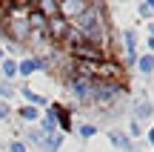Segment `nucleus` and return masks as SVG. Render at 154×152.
Here are the masks:
<instances>
[{"label": "nucleus", "instance_id": "f257e3e1", "mask_svg": "<svg viewBox=\"0 0 154 152\" xmlns=\"http://www.w3.org/2000/svg\"><path fill=\"white\" fill-rule=\"evenodd\" d=\"M69 26L77 29V34L86 37V40H91V43H97V40L103 37V20H100V11L94 9V6H86V11L77 15Z\"/></svg>", "mask_w": 154, "mask_h": 152}, {"label": "nucleus", "instance_id": "f03ea898", "mask_svg": "<svg viewBox=\"0 0 154 152\" xmlns=\"http://www.w3.org/2000/svg\"><path fill=\"white\" fill-rule=\"evenodd\" d=\"M72 52L80 57V60H88V63H100V60H103V49H100V43H91V40H80V43H74Z\"/></svg>", "mask_w": 154, "mask_h": 152}, {"label": "nucleus", "instance_id": "7ed1b4c3", "mask_svg": "<svg viewBox=\"0 0 154 152\" xmlns=\"http://www.w3.org/2000/svg\"><path fill=\"white\" fill-rule=\"evenodd\" d=\"M91 86H94V80H86V78H80V75L69 80V89H72V95L77 101H88V98H91Z\"/></svg>", "mask_w": 154, "mask_h": 152}, {"label": "nucleus", "instance_id": "20e7f679", "mask_svg": "<svg viewBox=\"0 0 154 152\" xmlns=\"http://www.w3.org/2000/svg\"><path fill=\"white\" fill-rule=\"evenodd\" d=\"M117 92H120V89H117V86L114 83H94L91 86V101H97V103H109V101H114V98H117Z\"/></svg>", "mask_w": 154, "mask_h": 152}, {"label": "nucleus", "instance_id": "39448f33", "mask_svg": "<svg viewBox=\"0 0 154 152\" xmlns=\"http://www.w3.org/2000/svg\"><path fill=\"white\" fill-rule=\"evenodd\" d=\"M46 29H49L51 32V37H66L69 34V20L66 17H49V20H46Z\"/></svg>", "mask_w": 154, "mask_h": 152}, {"label": "nucleus", "instance_id": "423d86ee", "mask_svg": "<svg viewBox=\"0 0 154 152\" xmlns=\"http://www.w3.org/2000/svg\"><path fill=\"white\" fill-rule=\"evenodd\" d=\"M46 63L40 60V57H29V60H23V63H17V75H23V78H32L34 72H40Z\"/></svg>", "mask_w": 154, "mask_h": 152}, {"label": "nucleus", "instance_id": "0eeeda50", "mask_svg": "<svg viewBox=\"0 0 154 152\" xmlns=\"http://www.w3.org/2000/svg\"><path fill=\"white\" fill-rule=\"evenodd\" d=\"M154 115V103L149 101V98H140L137 103H134V118L143 121V118H151Z\"/></svg>", "mask_w": 154, "mask_h": 152}, {"label": "nucleus", "instance_id": "6e6552de", "mask_svg": "<svg viewBox=\"0 0 154 152\" xmlns=\"http://www.w3.org/2000/svg\"><path fill=\"white\" fill-rule=\"evenodd\" d=\"M60 144H63V135L60 132H51V135H43V144H40V147H43L46 152H57Z\"/></svg>", "mask_w": 154, "mask_h": 152}, {"label": "nucleus", "instance_id": "1a4fd4ad", "mask_svg": "<svg viewBox=\"0 0 154 152\" xmlns=\"http://www.w3.org/2000/svg\"><path fill=\"white\" fill-rule=\"evenodd\" d=\"M111 144H114V147L117 149H131V141H128V135H126V132H120V129H114V132H111Z\"/></svg>", "mask_w": 154, "mask_h": 152}, {"label": "nucleus", "instance_id": "9d476101", "mask_svg": "<svg viewBox=\"0 0 154 152\" xmlns=\"http://www.w3.org/2000/svg\"><path fill=\"white\" fill-rule=\"evenodd\" d=\"M123 37H126V57H128V63H137V55H134V32L126 29Z\"/></svg>", "mask_w": 154, "mask_h": 152}, {"label": "nucleus", "instance_id": "9b49d317", "mask_svg": "<svg viewBox=\"0 0 154 152\" xmlns=\"http://www.w3.org/2000/svg\"><path fill=\"white\" fill-rule=\"evenodd\" d=\"M137 69L143 75H151L154 72V55H143V57H137Z\"/></svg>", "mask_w": 154, "mask_h": 152}, {"label": "nucleus", "instance_id": "f8f14e48", "mask_svg": "<svg viewBox=\"0 0 154 152\" xmlns=\"http://www.w3.org/2000/svg\"><path fill=\"white\" fill-rule=\"evenodd\" d=\"M17 115H20L23 121H29V124H34V121L40 118V112H37V106H29V103H26V106H23V109H20V112H17Z\"/></svg>", "mask_w": 154, "mask_h": 152}, {"label": "nucleus", "instance_id": "ddd939ff", "mask_svg": "<svg viewBox=\"0 0 154 152\" xmlns=\"http://www.w3.org/2000/svg\"><path fill=\"white\" fill-rule=\"evenodd\" d=\"M0 69H3L6 78H14V75H17V63L9 60V57H3V60H0Z\"/></svg>", "mask_w": 154, "mask_h": 152}, {"label": "nucleus", "instance_id": "4468645a", "mask_svg": "<svg viewBox=\"0 0 154 152\" xmlns=\"http://www.w3.org/2000/svg\"><path fill=\"white\" fill-rule=\"evenodd\" d=\"M29 141H32V144H37V147H40V144H43V132H40V129H32V132H29Z\"/></svg>", "mask_w": 154, "mask_h": 152}, {"label": "nucleus", "instance_id": "2eb2a0df", "mask_svg": "<svg viewBox=\"0 0 154 152\" xmlns=\"http://www.w3.org/2000/svg\"><path fill=\"white\" fill-rule=\"evenodd\" d=\"M140 15H143V17L154 15V0H151V3H140Z\"/></svg>", "mask_w": 154, "mask_h": 152}, {"label": "nucleus", "instance_id": "dca6fc26", "mask_svg": "<svg viewBox=\"0 0 154 152\" xmlns=\"http://www.w3.org/2000/svg\"><path fill=\"white\" fill-rule=\"evenodd\" d=\"M11 95H14L11 83H0V98H11Z\"/></svg>", "mask_w": 154, "mask_h": 152}, {"label": "nucleus", "instance_id": "f3484780", "mask_svg": "<svg viewBox=\"0 0 154 152\" xmlns=\"http://www.w3.org/2000/svg\"><path fill=\"white\" fill-rule=\"evenodd\" d=\"M94 132H97V129H94L91 124H83V126H80V135H83V138H91Z\"/></svg>", "mask_w": 154, "mask_h": 152}, {"label": "nucleus", "instance_id": "a211bd4d", "mask_svg": "<svg viewBox=\"0 0 154 152\" xmlns=\"http://www.w3.org/2000/svg\"><path fill=\"white\" fill-rule=\"evenodd\" d=\"M9 152H26V147L20 141H14V144H9Z\"/></svg>", "mask_w": 154, "mask_h": 152}, {"label": "nucleus", "instance_id": "6ab92c4d", "mask_svg": "<svg viewBox=\"0 0 154 152\" xmlns=\"http://www.w3.org/2000/svg\"><path fill=\"white\" fill-rule=\"evenodd\" d=\"M3 118H9V103L0 101V121H3Z\"/></svg>", "mask_w": 154, "mask_h": 152}, {"label": "nucleus", "instance_id": "aec40b11", "mask_svg": "<svg viewBox=\"0 0 154 152\" xmlns=\"http://www.w3.org/2000/svg\"><path fill=\"white\" fill-rule=\"evenodd\" d=\"M149 144L154 147V126H151V132H149Z\"/></svg>", "mask_w": 154, "mask_h": 152}, {"label": "nucleus", "instance_id": "412c9836", "mask_svg": "<svg viewBox=\"0 0 154 152\" xmlns=\"http://www.w3.org/2000/svg\"><path fill=\"white\" fill-rule=\"evenodd\" d=\"M149 49H151V52H154V37H149Z\"/></svg>", "mask_w": 154, "mask_h": 152}, {"label": "nucleus", "instance_id": "4be33fe9", "mask_svg": "<svg viewBox=\"0 0 154 152\" xmlns=\"http://www.w3.org/2000/svg\"><path fill=\"white\" fill-rule=\"evenodd\" d=\"M0 60H3V49H0Z\"/></svg>", "mask_w": 154, "mask_h": 152}]
</instances>
